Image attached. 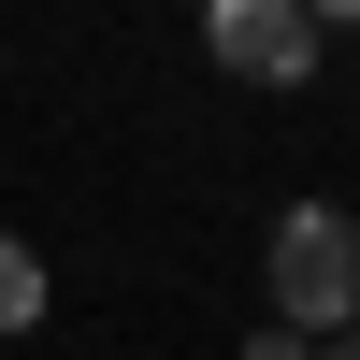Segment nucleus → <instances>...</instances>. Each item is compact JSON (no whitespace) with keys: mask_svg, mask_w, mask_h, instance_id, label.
<instances>
[{"mask_svg":"<svg viewBox=\"0 0 360 360\" xmlns=\"http://www.w3.org/2000/svg\"><path fill=\"white\" fill-rule=\"evenodd\" d=\"M274 317L288 332H360V217H332V202H288L274 217Z\"/></svg>","mask_w":360,"mask_h":360,"instance_id":"obj_1","label":"nucleus"},{"mask_svg":"<svg viewBox=\"0 0 360 360\" xmlns=\"http://www.w3.org/2000/svg\"><path fill=\"white\" fill-rule=\"evenodd\" d=\"M202 58L245 72V86H303L317 72V15L303 0H217V15H202Z\"/></svg>","mask_w":360,"mask_h":360,"instance_id":"obj_2","label":"nucleus"},{"mask_svg":"<svg viewBox=\"0 0 360 360\" xmlns=\"http://www.w3.org/2000/svg\"><path fill=\"white\" fill-rule=\"evenodd\" d=\"M29 317H44V259L0 231V332H29Z\"/></svg>","mask_w":360,"mask_h":360,"instance_id":"obj_3","label":"nucleus"},{"mask_svg":"<svg viewBox=\"0 0 360 360\" xmlns=\"http://www.w3.org/2000/svg\"><path fill=\"white\" fill-rule=\"evenodd\" d=\"M317 360H360V332H346V346H317Z\"/></svg>","mask_w":360,"mask_h":360,"instance_id":"obj_4","label":"nucleus"}]
</instances>
